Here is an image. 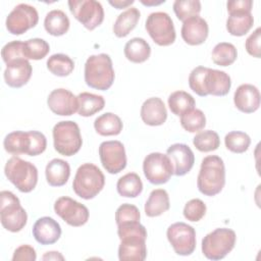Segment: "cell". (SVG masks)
<instances>
[{"label":"cell","instance_id":"60d3db41","mask_svg":"<svg viewBox=\"0 0 261 261\" xmlns=\"http://www.w3.org/2000/svg\"><path fill=\"white\" fill-rule=\"evenodd\" d=\"M173 11L179 20L185 21L190 17L199 15L201 2L199 0H176L173 2Z\"/></svg>","mask_w":261,"mask_h":261},{"label":"cell","instance_id":"4316f807","mask_svg":"<svg viewBox=\"0 0 261 261\" xmlns=\"http://www.w3.org/2000/svg\"><path fill=\"white\" fill-rule=\"evenodd\" d=\"M170 208L168 193L163 189L153 190L145 203V213L148 217L160 216Z\"/></svg>","mask_w":261,"mask_h":261},{"label":"cell","instance_id":"d6a6232c","mask_svg":"<svg viewBox=\"0 0 261 261\" xmlns=\"http://www.w3.org/2000/svg\"><path fill=\"white\" fill-rule=\"evenodd\" d=\"M116 190L122 197L136 198L143 191V182L137 173L128 172L117 180Z\"/></svg>","mask_w":261,"mask_h":261},{"label":"cell","instance_id":"3957f363","mask_svg":"<svg viewBox=\"0 0 261 261\" xmlns=\"http://www.w3.org/2000/svg\"><path fill=\"white\" fill-rule=\"evenodd\" d=\"M84 76L90 88L100 91L108 90L115 79L110 56L105 53L91 55L85 63Z\"/></svg>","mask_w":261,"mask_h":261},{"label":"cell","instance_id":"4dcf8cb0","mask_svg":"<svg viewBox=\"0 0 261 261\" xmlns=\"http://www.w3.org/2000/svg\"><path fill=\"white\" fill-rule=\"evenodd\" d=\"M94 127L100 136H117L121 133L123 124L119 116L112 112H106L98 116L94 121Z\"/></svg>","mask_w":261,"mask_h":261},{"label":"cell","instance_id":"7dc6e473","mask_svg":"<svg viewBox=\"0 0 261 261\" xmlns=\"http://www.w3.org/2000/svg\"><path fill=\"white\" fill-rule=\"evenodd\" d=\"M228 13L233 11H249L251 12L253 7L252 0H232L226 3Z\"/></svg>","mask_w":261,"mask_h":261},{"label":"cell","instance_id":"603a6c76","mask_svg":"<svg viewBox=\"0 0 261 261\" xmlns=\"http://www.w3.org/2000/svg\"><path fill=\"white\" fill-rule=\"evenodd\" d=\"M33 236L41 245H52L56 243L61 236L60 224L52 217H41L33 226Z\"/></svg>","mask_w":261,"mask_h":261},{"label":"cell","instance_id":"ffe728a7","mask_svg":"<svg viewBox=\"0 0 261 261\" xmlns=\"http://www.w3.org/2000/svg\"><path fill=\"white\" fill-rule=\"evenodd\" d=\"M33 67L27 58H19L6 64L4 81L11 88H20L31 79Z\"/></svg>","mask_w":261,"mask_h":261},{"label":"cell","instance_id":"f907efd6","mask_svg":"<svg viewBox=\"0 0 261 261\" xmlns=\"http://www.w3.org/2000/svg\"><path fill=\"white\" fill-rule=\"evenodd\" d=\"M141 2L144 4V5H147V6H151V5H159V4H162L165 2V0L163 1H154V0H147V1H144V0H141Z\"/></svg>","mask_w":261,"mask_h":261},{"label":"cell","instance_id":"2e32d148","mask_svg":"<svg viewBox=\"0 0 261 261\" xmlns=\"http://www.w3.org/2000/svg\"><path fill=\"white\" fill-rule=\"evenodd\" d=\"M99 156L102 166L111 174L122 171L126 166L125 149L119 141H105L99 146Z\"/></svg>","mask_w":261,"mask_h":261},{"label":"cell","instance_id":"ac0fdd59","mask_svg":"<svg viewBox=\"0 0 261 261\" xmlns=\"http://www.w3.org/2000/svg\"><path fill=\"white\" fill-rule=\"evenodd\" d=\"M166 155L172 163L173 174L177 176L187 174L194 166L195 155L192 149L186 144L176 143L171 145L167 149Z\"/></svg>","mask_w":261,"mask_h":261},{"label":"cell","instance_id":"7402d4cb","mask_svg":"<svg viewBox=\"0 0 261 261\" xmlns=\"http://www.w3.org/2000/svg\"><path fill=\"white\" fill-rule=\"evenodd\" d=\"M233 103L241 112H255L260 106V92L258 88L251 84L239 86L233 95Z\"/></svg>","mask_w":261,"mask_h":261},{"label":"cell","instance_id":"836d02e7","mask_svg":"<svg viewBox=\"0 0 261 261\" xmlns=\"http://www.w3.org/2000/svg\"><path fill=\"white\" fill-rule=\"evenodd\" d=\"M195 105L196 102L194 97L185 91H175L168 97V107L170 111L177 116L195 108Z\"/></svg>","mask_w":261,"mask_h":261},{"label":"cell","instance_id":"f1b7e54d","mask_svg":"<svg viewBox=\"0 0 261 261\" xmlns=\"http://www.w3.org/2000/svg\"><path fill=\"white\" fill-rule=\"evenodd\" d=\"M123 53L130 62L143 63L150 57L151 47L143 38H133L124 45Z\"/></svg>","mask_w":261,"mask_h":261},{"label":"cell","instance_id":"ee69618b","mask_svg":"<svg viewBox=\"0 0 261 261\" xmlns=\"http://www.w3.org/2000/svg\"><path fill=\"white\" fill-rule=\"evenodd\" d=\"M1 56L6 64L19 58H25L23 55V42L16 40L7 43L1 50Z\"/></svg>","mask_w":261,"mask_h":261},{"label":"cell","instance_id":"f6af8a7d","mask_svg":"<svg viewBox=\"0 0 261 261\" xmlns=\"http://www.w3.org/2000/svg\"><path fill=\"white\" fill-rule=\"evenodd\" d=\"M260 39H261V28H257L246 40L245 47L247 52L256 58H260Z\"/></svg>","mask_w":261,"mask_h":261},{"label":"cell","instance_id":"ba28073f","mask_svg":"<svg viewBox=\"0 0 261 261\" xmlns=\"http://www.w3.org/2000/svg\"><path fill=\"white\" fill-rule=\"evenodd\" d=\"M54 149L63 156L76 154L82 145L83 139L76 122L72 120H62L57 122L52 130Z\"/></svg>","mask_w":261,"mask_h":261},{"label":"cell","instance_id":"e575fe53","mask_svg":"<svg viewBox=\"0 0 261 261\" xmlns=\"http://www.w3.org/2000/svg\"><path fill=\"white\" fill-rule=\"evenodd\" d=\"M46 64L48 70L57 76H67L74 69L73 60L68 55L62 53L51 55Z\"/></svg>","mask_w":261,"mask_h":261},{"label":"cell","instance_id":"8992f818","mask_svg":"<svg viewBox=\"0 0 261 261\" xmlns=\"http://www.w3.org/2000/svg\"><path fill=\"white\" fill-rule=\"evenodd\" d=\"M4 173L8 180L22 193L32 192L38 182V169L30 161L18 156H12L7 160Z\"/></svg>","mask_w":261,"mask_h":261},{"label":"cell","instance_id":"277c9868","mask_svg":"<svg viewBox=\"0 0 261 261\" xmlns=\"http://www.w3.org/2000/svg\"><path fill=\"white\" fill-rule=\"evenodd\" d=\"M3 146L5 151L12 155L37 156L46 150L47 139L44 134L38 130H15L5 137Z\"/></svg>","mask_w":261,"mask_h":261},{"label":"cell","instance_id":"74e56055","mask_svg":"<svg viewBox=\"0 0 261 261\" xmlns=\"http://www.w3.org/2000/svg\"><path fill=\"white\" fill-rule=\"evenodd\" d=\"M193 144L200 152H211L218 149L220 139L216 132L208 129L198 133L193 139Z\"/></svg>","mask_w":261,"mask_h":261},{"label":"cell","instance_id":"5b68a950","mask_svg":"<svg viewBox=\"0 0 261 261\" xmlns=\"http://www.w3.org/2000/svg\"><path fill=\"white\" fill-rule=\"evenodd\" d=\"M105 186V176L98 166L93 163L82 164L74 175L73 192L85 200L95 198Z\"/></svg>","mask_w":261,"mask_h":261},{"label":"cell","instance_id":"1f68e13d","mask_svg":"<svg viewBox=\"0 0 261 261\" xmlns=\"http://www.w3.org/2000/svg\"><path fill=\"white\" fill-rule=\"evenodd\" d=\"M77 113L81 116L89 117L101 111L105 106V100L101 95L83 92L77 96Z\"/></svg>","mask_w":261,"mask_h":261},{"label":"cell","instance_id":"83f0119b","mask_svg":"<svg viewBox=\"0 0 261 261\" xmlns=\"http://www.w3.org/2000/svg\"><path fill=\"white\" fill-rule=\"evenodd\" d=\"M141 13L138 8L129 7L120 13L113 24V33L117 38L126 37L137 25Z\"/></svg>","mask_w":261,"mask_h":261},{"label":"cell","instance_id":"7c38bea8","mask_svg":"<svg viewBox=\"0 0 261 261\" xmlns=\"http://www.w3.org/2000/svg\"><path fill=\"white\" fill-rule=\"evenodd\" d=\"M143 171L149 182L162 185L170 179L173 174V166L166 154L153 152L145 157Z\"/></svg>","mask_w":261,"mask_h":261},{"label":"cell","instance_id":"d4e9b609","mask_svg":"<svg viewBox=\"0 0 261 261\" xmlns=\"http://www.w3.org/2000/svg\"><path fill=\"white\" fill-rule=\"evenodd\" d=\"M45 174L47 182L51 187H62L69 178L70 166L65 160L55 158L46 165Z\"/></svg>","mask_w":261,"mask_h":261},{"label":"cell","instance_id":"bcb514c9","mask_svg":"<svg viewBox=\"0 0 261 261\" xmlns=\"http://www.w3.org/2000/svg\"><path fill=\"white\" fill-rule=\"evenodd\" d=\"M37 254L35 249L30 245H21L15 249L12 261H35Z\"/></svg>","mask_w":261,"mask_h":261},{"label":"cell","instance_id":"9a60e30c","mask_svg":"<svg viewBox=\"0 0 261 261\" xmlns=\"http://www.w3.org/2000/svg\"><path fill=\"white\" fill-rule=\"evenodd\" d=\"M54 211L68 225L74 227L86 224L90 215L84 204L69 197L58 198L54 203Z\"/></svg>","mask_w":261,"mask_h":261},{"label":"cell","instance_id":"484cf974","mask_svg":"<svg viewBox=\"0 0 261 261\" xmlns=\"http://www.w3.org/2000/svg\"><path fill=\"white\" fill-rule=\"evenodd\" d=\"M254 24V17L249 11H233L226 19V30L231 36L246 35Z\"/></svg>","mask_w":261,"mask_h":261},{"label":"cell","instance_id":"d590c367","mask_svg":"<svg viewBox=\"0 0 261 261\" xmlns=\"http://www.w3.org/2000/svg\"><path fill=\"white\" fill-rule=\"evenodd\" d=\"M211 57L215 64L219 66H228L237 60L238 51L231 43L221 42L215 45L212 50Z\"/></svg>","mask_w":261,"mask_h":261},{"label":"cell","instance_id":"b9f144b4","mask_svg":"<svg viewBox=\"0 0 261 261\" xmlns=\"http://www.w3.org/2000/svg\"><path fill=\"white\" fill-rule=\"evenodd\" d=\"M206 204L201 199H192L188 201L184 207V216L186 219L192 222L201 220L206 214Z\"/></svg>","mask_w":261,"mask_h":261},{"label":"cell","instance_id":"4fadbf2b","mask_svg":"<svg viewBox=\"0 0 261 261\" xmlns=\"http://www.w3.org/2000/svg\"><path fill=\"white\" fill-rule=\"evenodd\" d=\"M166 237L177 255L189 256L196 249V231L188 223H172L166 230Z\"/></svg>","mask_w":261,"mask_h":261},{"label":"cell","instance_id":"8d00e7d4","mask_svg":"<svg viewBox=\"0 0 261 261\" xmlns=\"http://www.w3.org/2000/svg\"><path fill=\"white\" fill-rule=\"evenodd\" d=\"M180 124L189 133H198L206 125L205 114L200 109H190L180 115Z\"/></svg>","mask_w":261,"mask_h":261},{"label":"cell","instance_id":"9c48e42d","mask_svg":"<svg viewBox=\"0 0 261 261\" xmlns=\"http://www.w3.org/2000/svg\"><path fill=\"white\" fill-rule=\"evenodd\" d=\"M237 236L230 228H216L202 240V253L209 260L223 259L234 248Z\"/></svg>","mask_w":261,"mask_h":261},{"label":"cell","instance_id":"7a4b0ae2","mask_svg":"<svg viewBox=\"0 0 261 261\" xmlns=\"http://www.w3.org/2000/svg\"><path fill=\"white\" fill-rule=\"evenodd\" d=\"M225 185V167L223 160L217 155L206 156L197 177L198 190L205 196L219 194Z\"/></svg>","mask_w":261,"mask_h":261},{"label":"cell","instance_id":"6da1fadb","mask_svg":"<svg viewBox=\"0 0 261 261\" xmlns=\"http://www.w3.org/2000/svg\"><path fill=\"white\" fill-rule=\"evenodd\" d=\"M117 234L120 240L118 247L120 261H143L146 259L147 230L140 221L117 225Z\"/></svg>","mask_w":261,"mask_h":261},{"label":"cell","instance_id":"5bb4252c","mask_svg":"<svg viewBox=\"0 0 261 261\" xmlns=\"http://www.w3.org/2000/svg\"><path fill=\"white\" fill-rule=\"evenodd\" d=\"M39 21L37 9L29 4L16 5L6 17V29L12 35H22L30 29L35 28Z\"/></svg>","mask_w":261,"mask_h":261},{"label":"cell","instance_id":"ab89813d","mask_svg":"<svg viewBox=\"0 0 261 261\" xmlns=\"http://www.w3.org/2000/svg\"><path fill=\"white\" fill-rule=\"evenodd\" d=\"M224 144L227 150L232 153L241 154L246 152L251 144V138L244 132H229L224 137Z\"/></svg>","mask_w":261,"mask_h":261},{"label":"cell","instance_id":"f546056e","mask_svg":"<svg viewBox=\"0 0 261 261\" xmlns=\"http://www.w3.org/2000/svg\"><path fill=\"white\" fill-rule=\"evenodd\" d=\"M69 24L70 21L68 16L59 9L49 11L44 19V28L46 32L55 37H59L67 33Z\"/></svg>","mask_w":261,"mask_h":261},{"label":"cell","instance_id":"d6986e66","mask_svg":"<svg viewBox=\"0 0 261 261\" xmlns=\"http://www.w3.org/2000/svg\"><path fill=\"white\" fill-rule=\"evenodd\" d=\"M231 87L230 76L222 70L206 68L203 81V90L205 97L208 95L225 96Z\"/></svg>","mask_w":261,"mask_h":261},{"label":"cell","instance_id":"52a82bcc","mask_svg":"<svg viewBox=\"0 0 261 261\" xmlns=\"http://www.w3.org/2000/svg\"><path fill=\"white\" fill-rule=\"evenodd\" d=\"M0 220L2 226L11 232L20 231L27 224L28 214L19 199L10 191L0 193Z\"/></svg>","mask_w":261,"mask_h":261},{"label":"cell","instance_id":"7bdbcfd3","mask_svg":"<svg viewBox=\"0 0 261 261\" xmlns=\"http://www.w3.org/2000/svg\"><path fill=\"white\" fill-rule=\"evenodd\" d=\"M140 211L138 207L133 204H122L116 209L115 212V221L117 225L128 222H137L140 221Z\"/></svg>","mask_w":261,"mask_h":261},{"label":"cell","instance_id":"30bf717a","mask_svg":"<svg viewBox=\"0 0 261 261\" xmlns=\"http://www.w3.org/2000/svg\"><path fill=\"white\" fill-rule=\"evenodd\" d=\"M145 28L152 40L159 46H169L175 41L176 34L173 21L166 12L150 13L146 19Z\"/></svg>","mask_w":261,"mask_h":261},{"label":"cell","instance_id":"8fae6325","mask_svg":"<svg viewBox=\"0 0 261 261\" xmlns=\"http://www.w3.org/2000/svg\"><path fill=\"white\" fill-rule=\"evenodd\" d=\"M69 10L87 30L93 31L104 20V9L96 0H70Z\"/></svg>","mask_w":261,"mask_h":261},{"label":"cell","instance_id":"cb8c5ba5","mask_svg":"<svg viewBox=\"0 0 261 261\" xmlns=\"http://www.w3.org/2000/svg\"><path fill=\"white\" fill-rule=\"evenodd\" d=\"M141 118L147 125H162L167 118L164 102L158 97H151L145 100L141 107Z\"/></svg>","mask_w":261,"mask_h":261},{"label":"cell","instance_id":"f35d334b","mask_svg":"<svg viewBox=\"0 0 261 261\" xmlns=\"http://www.w3.org/2000/svg\"><path fill=\"white\" fill-rule=\"evenodd\" d=\"M50 51L49 44L40 38L30 39L23 42V55L27 59L40 60L47 56Z\"/></svg>","mask_w":261,"mask_h":261},{"label":"cell","instance_id":"c3c4849f","mask_svg":"<svg viewBox=\"0 0 261 261\" xmlns=\"http://www.w3.org/2000/svg\"><path fill=\"white\" fill-rule=\"evenodd\" d=\"M135 1L134 0H114V1H109V4L112 5L113 7H115L116 9H123L126 8L127 6L132 5Z\"/></svg>","mask_w":261,"mask_h":261},{"label":"cell","instance_id":"44dd1931","mask_svg":"<svg viewBox=\"0 0 261 261\" xmlns=\"http://www.w3.org/2000/svg\"><path fill=\"white\" fill-rule=\"evenodd\" d=\"M208 33L207 21L199 15L186 19L180 30L182 40L191 46L203 44L208 37Z\"/></svg>","mask_w":261,"mask_h":261},{"label":"cell","instance_id":"681fc988","mask_svg":"<svg viewBox=\"0 0 261 261\" xmlns=\"http://www.w3.org/2000/svg\"><path fill=\"white\" fill-rule=\"evenodd\" d=\"M42 259L43 260H64V257L59 252L51 251V252H47L46 254H44Z\"/></svg>","mask_w":261,"mask_h":261},{"label":"cell","instance_id":"e0dca14e","mask_svg":"<svg viewBox=\"0 0 261 261\" xmlns=\"http://www.w3.org/2000/svg\"><path fill=\"white\" fill-rule=\"evenodd\" d=\"M47 104L53 113L60 116L72 115L79 107L77 97L63 88L53 90L47 98Z\"/></svg>","mask_w":261,"mask_h":261}]
</instances>
